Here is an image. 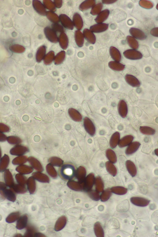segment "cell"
<instances>
[{
  "label": "cell",
  "instance_id": "cell-20",
  "mask_svg": "<svg viewBox=\"0 0 158 237\" xmlns=\"http://www.w3.org/2000/svg\"><path fill=\"white\" fill-rule=\"evenodd\" d=\"M139 130L142 134L148 135H153L155 133L156 131L153 128L148 126H140L139 127Z\"/></svg>",
  "mask_w": 158,
  "mask_h": 237
},
{
  "label": "cell",
  "instance_id": "cell-5",
  "mask_svg": "<svg viewBox=\"0 0 158 237\" xmlns=\"http://www.w3.org/2000/svg\"><path fill=\"white\" fill-rule=\"evenodd\" d=\"M129 32L133 37L139 40H144L147 38V36L145 33L138 28H131L129 30Z\"/></svg>",
  "mask_w": 158,
  "mask_h": 237
},
{
  "label": "cell",
  "instance_id": "cell-6",
  "mask_svg": "<svg viewBox=\"0 0 158 237\" xmlns=\"http://www.w3.org/2000/svg\"><path fill=\"white\" fill-rule=\"evenodd\" d=\"M109 24L106 23H98L91 26L90 31L94 33H100L104 31L108 28Z\"/></svg>",
  "mask_w": 158,
  "mask_h": 237
},
{
  "label": "cell",
  "instance_id": "cell-13",
  "mask_svg": "<svg viewBox=\"0 0 158 237\" xmlns=\"http://www.w3.org/2000/svg\"><path fill=\"white\" fill-rule=\"evenodd\" d=\"M110 14L108 9H105L101 12L95 19V21L98 23H102L108 18Z\"/></svg>",
  "mask_w": 158,
  "mask_h": 237
},
{
  "label": "cell",
  "instance_id": "cell-22",
  "mask_svg": "<svg viewBox=\"0 0 158 237\" xmlns=\"http://www.w3.org/2000/svg\"><path fill=\"white\" fill-rule=\"evenodd\" d=\"M111 194L110 189L108 188L103 190L100 196L101 201L104 202L107 201L111 196Z\"/></svg>",
  "mask_w": 158,
  "mask_h": 237
},
{
  "label": "cell",
  "instance_id": "cell-36",
  "mask_svg": "<svg viewBox=\"0 0 158 237\" xmlns=\"http://www.w3.org/2000/svg\"><path fill=\"white\" fill-rule=\"evenodd\" d=\"M155 154L157 156H158V149L157 148V149H156L155 150Z\"/></svg>",
  "mask_w": 158,
  "mask_h": 237
},
{
  "label": "cell",
  "instance_id": "cell-1",
  "mask_svg": "<svg viewBox=\"0 0 158 237\" xmlns=\"http://www.w3.org/2000/svg\"><path fill=\"white\" fill-rule=\"evenodd\" d=\"M61 177L66 180L72 179L76 174V169L72 165L66 164L63 166L59 170Z\"/></svg>",
  "mask_w": 158,
  "mask_h": 237
},
{
  "label": "cell",
  "instance_id": "cell-19",
  "mask_svg": "<svg viewBox=\"0 0 158 237\" xmlns=\"http://www.w3.org/2000/svg\"><path fill=\"white\" fill-rule=\"evenodd\" d=\"M106 154L109 161L113 164L116 162L117 156L113 150L110 149H107L106 151Z\"/></svg>",
  "mask_w": 158,
  "mask_h": 237
},
{
  "label": "cell",
  "instance_id": "cell-2",
  "mask_svg": "<svg viewBox=\"0 0 158 237\" xmlns=\"http://www.w3.org/2000/svg\"><path fill=\"white\" fill-rule=\"evenodd\" d=\"M123 54L126 58L130 60H139L143 57L140 52L134 49L126 50L123 52Z\"/></svg>",
  "mask_w": 158,
  "mask_h": 237
},
{
  "label": "cell",
  "instance_id": "cell-9",
  "mask_svg": "<svg viewBox=\"0 0 158 237\" xmlns=\"http://www.w3.org/2000/svg\"><path fill=\"white\" fill-rule=\"evenodd\" d=\"M140 145V143L137 141L131 142L126 150V154L129 155L134 153L138 150Z\"/></svg>",
  "mask_w": 158,
  "mask_h": 237
},
{
  "label": "cell",
  "instance_id": "cell-32",
  "mask_svg": "<svg viewBox=\"0 0 158 237\" xmlns=\"http://www.w3.org/2000/svg\"><path fill=\"white\" fill-rule=\"evenodd\" d=\"M10 128L7 125L0 123V131L2 132H7L10 131Z\"/></svg>",
  "mask_w": 158,
  "mask_h": 237
},
{
  "label": "cell",
  "instance_id": "cell-8",
  "mask_svg": "<svg viewBox=\"0 0 158 237\" xmlns=\"http://www.w3.org/2000/svg\"><path fill=\"white\" fill-rule=\"evenodd\" d=\"M125 79L127 82L133 87H139L140 83L139 80L131 74H127Z\"/></svg>",
  "mask_w": 158,
  "mask_h": 237
},
{
  "label": "cell",
  "instance_id": "cell-37",
  "mask_svg": "<svg viewBox=\"0 0 158 237\" xmlns=\"http://www.w3.org/2000/svg\"><path fill=\"white\" fill-rule=\"evenodd\" d=\"M2 157V150L0 147V160Z\"/></svg>",
  "mask_w": 158,
  "mask_h": 237
},
{
  "label": "cell",
  "instance_id": "cell-21",
  "mask_svg": "<svg viewBox=\"0 0 158 237\" xmlns=\"http://www.w3.org/2000/svg\"><path fill=\"white\" fill-rule=\"evenodd\" d=\"M127 39L128 45L132 48L135 50L138 48V43L134 37L129 35L127 36Z\"/></svg>",
  "mask_w": 158,
  "mask_h": 237
},
{
  "label": "cell",
  "instance_id": "cell-28",
  "mask_svg": "<svg viewBox=\"0 0 158 237\" xmlns=\"http://www.w3.org/2000/svg\"><path fill=\"white\" fill-rule=\"evenodd\" d=\"M85 123L89 133L92 135H94L95 132V129L93 123L89 118L86 119Z\"/></svg>",
  "mask_w": 158,
  "mask_h": 237
},
{
  "label": "cell",
  "instance_id": "cell-31",
  "mask_svg": "<svg viewBox=\"0 0 158 237\" xmlns=\"http://www.w3.org/2000/svg\"><path fill=\"white\" fill-rule=\"evenodd\" d=\"M88 35H85L86 38L88 42L91 44H94L96 41V37L92 31L88 29Z\"/></svg>",
  "mask_w": 158,
  "mask_h": 237
},
{
  "label": "cell",
  "instance_id": "cell-12",
  "mask_svg": "<svg viewBox=\"0 0 158 237\" xmlns=\"http://www.w3.org/2000/svg\"><path fill=\"white\" fill-rule=\"evenodd\" d=\"M133 137L130 135H126L119 141L118 145L120 148H123L128 146L132 141Z\"/></svg>",
  "mask_w": 158,
  "mask_h": 237
},
{
  "label": "cell",
  "instance_id": "cell-7",
  "mask_svg": "<svg viewBox=\"0 0 158 237\" xmlns=\"http://www.w3.org/2000/svg\"><path fill=\"white\" fill-rule=\"evenodd\" d=\"M118 110L120 116L123 118H125L128 113V107L126 102L123 100L120 101L118 104Z\"/></svg>",
  "mask_w": 158,
  "mask_h": 237
},
{
  "label": "cell",
  "instance_id": "cell-25",
  "mask_svg": "<svg viewBox=\"0 0 158 237\" xmlns=\"http://www.w3.org/2000/svg\"><path fill=\"white\" fill-rule=\"evenodd\" d=\"M95 233L97 237H104V232L103 229L100 223L97 222L95 225Z\"/></svg>",
  "mask_w": 158,
  "mask_h": 237
},
{
  "label": "cell",
  "instance_id": "cell-3",
  "mask_svg": "<svg viewBox=\"0 0 158 237\" xmlns=\"http://www.w3.org/2000/svg\"><path fill=\"white\" fill-rule=\"evenodd\" d=\"M28 151L27 148L20 144L15 145L10 151V153L12 155L20 156L23 155Z\"/></svg>",
  "mask_w": 158,
  "mask_h": 237
},
{
  "label": "cell",
  "instance_id": "cell-17",
  "mask_svg": "<svg viewBox=\"0 0 158 237\" xmlns=\"http://www.w3.org/2000/svg\"><path fill=\"white\" fill-rule=\"evenodd\" d=\"M105 166L108 173L112 176H115L117 173V170L113 164L109 161L106 162Z\"/></svg>",
  "mask_w": 158,
  "mask_h": 237
},
{
  "label": "cell",
  "instance_id": "cell-34",
  "mask_svg": "<svg viewBox=\"0 0 158 237\" xmlns=\"http://www.w3.org/2000/svg\"><path fill=\"white\" fill-rule=\"evenodd\" d=\"M7 137L3 132L0 131V142H4L6 140Z\"/></svg>",
  "mask_w": 158,
  "mask_h": 237
},
{
  "label": "cell",
  "instance_id": "cell-16",
  "mask_svg": "<svg viewBox=\"0 0 158 237\" xmlns=\"http://www.w3.org/2000/svg\"><path fill=\"white\" fill-rule=\"evenodd\" d=\"M108 66L111 69L117 71H122L124 69L125 65L116 61H111L108 63Z\"/></svg>",
  "mask_w": 158,
  "mask_h": 237
},
{
  "label": "cell",
  "instance_id": "cell-15",
  "mask_svg": "<svg viewBox=\"0 0 158 237\" xmlns=\"http://www.w3.org/2000/svg\"><path fill=\"white\" fill-rule=\"evenodd\" d=\"M10 159L9 156L5 154L0 160V171H3L8 167Z\"/></svg>",
  "mask_w": 158,
  "mask_h": 237
},
{
  "label": "cell",
  "instance_id": "cell-26",
  "mask_svg": "<svg viewBox=\"0 0 158 237\" xmlns=\"http://www.w3.org/2000/svg\"><path fill=\"white\" fill-rule=\"evenodd\" d=\"M27 160L26 156L23 155L18 156L13 160L12 163L15 165H21L25 162Z\"/></svg>",
  "mask_w": 158,
  "mask_h": 237
},
{
  "label": "cell",
  "instance_id": "cell-11",
  "mask_svg": "<svg viewBox=\"0 0 158 237\" xmlns=\"http://www.w3.org/2000/svg\"><path fill=\"white\" fill-rule=\"evenodd\" d=\"M126 166L129 173L133 177L137 174V169L134 164L131 160H128L126 162Z\"/></svg>",
  "mask_w": 158,
  "mask_h": 237
},
{
  "label": "cell",
  "instance_id": "cell-27",
  "mask_svg": "<svg viewBox=\"0 0 158 237\" xmlns=\"http://www.w3.org/2000/svg\"><path fill=\"white\" fill-rule=\"evenodd\" d=\"M10 49L11 51L17 53H22L25 50V48L23 46L19 44L12 45L10 47Z\"/></svg>",
  "mask_w": 158,
  "mask_h": 237
},
{
  "label": "cell",
  "instance_id": "cell-35",
  "mask_svg": "<svg viewBox=\"0 0 158 237\" xmlns=\"http://www.w3.org/2000/svg\"><path fill=\"white\" fill-rule=\"evenodd\" d=\"M116 0H103L102 1V2L105 4H110L114 3L116 2Z\"/></svg>",
  "mask_w": 158,
  "mask_h": 237
},
{
  "label": "cell",
  "instance_id": "cell-23",
  "mask_svg": "<svg viewBox=\"0 0 158 237\" xmlns=\"http://www.w3.org/2000/svg\"><path fill=\"white\" fill-rule=\"evenodd\" d=\"M6 140L9 143L15 145L20 144L22 142L21 139L19 137L15 136L7 137Z\"/></svg>",
  "mask_w": 158,
  "mask_h": 237
},
{
  "label": "cell",
  "instance_id": "cell-33",
  "mask_svg": "<svg viewBox=\"0 0 158 237\" xmlns=\"http://www.w3.org/2000/svg\"><path fill=\"white\" fill-rule=\"evenodd\" d=\"M158 28L157 27L152 29L150 31L151 34L154 36L157 37L158 36Z\"/></svg>",
  "mask_w": 158,
  "mask_h": 237
},
{
  "label": "cell",
  "instance_id": "cell-18",
  "mask_svg": "<svg viewBox=\"0 0 158 237\" xmlns=\"http://www.w3.org/2000/svg\"><path fill=\"white\" fill-rule=\"evenodd\" d=\"M112 193L118 195H123L127 192V189L122 186H114L110 189Z\"/></svg>",
  "mask_w": 158,
  "mask_h": 237
},
{
  "label": "cell",
  "instance_id": "cell-10",
  "mask_svg": "<svg viewBox=\"0 0 158 237\" xmlns=\"http://www.w3.org/2000/svg\"><path fill=\"white\" fill-rule=\"evenodd\" d=\"M110 53L111 57L115 61L119 62L121 59V55L119 51L116 48L111 46L110 48Z\"/></svg>",
  "mask_w": 158,
  "mask_h": 237
},
{
  "label": "cell",
  "instance_id": "cell-4",
  "mask_svg": "<svg viewBox=\"0 0 158 237\" xmlns=\"http://www.w3.org/2000/svg\"><path fill=\"white\" fill-rule=\"evenodd\" d=\"M130 201L133 204L140 207L147 206L150 202V201L147 198L138 197H131Z\"/></svg>",
  "mask_w": 158,
  "mask_h": 237
},
{
  "label": "cell",
  "instance_id": "cell-14",
  "mask_svg": "<svg viewBox=\"0 0 158 237\" xmlns=\"http://www.w3.org/2000/svg\"><path fill=\"white\" fill-rule=\"evenodd\" d=\"M120 135L118 132H114L112 135L110 140V145L112 148H115L118 144Z\"/></svg>",
  "mask_w": 158,
  "mask_h": 237
},
{
  "label": "cell",
  "instance_id": "cell-29",
  "mask_svg": "<svg viewBox=\"0 0 158 237\" xmlns=\"http://www.w3.org/2000/svg\"><path fill=\"white\" fill-rule=\"evenodd\" d=\"M103 5L101 3H99L93 6L91 10V13L93 15L98 14L102 8Z\"/></svg>",
  "mask_w": 158,
  "mask_h": 237
},
{
  "label": "cell",
  "instance_id": "cell-24",
  "mask_svg": "<svg viewBox=\"0 0 158 237\" xmlns=\"http://www.w3.org/2000/svg\"><path fill=\"white\" fill-rule=\"evenodd\" d=\"M96 189L98 192H102L104 190V185L103 182L99 177H97L96 179Z\"/></svg>",
  "mask_w": 158,
  "mask_h": 237
},
{
  "label": "cell",
  "instance_id": "cell-30",
  "mask_svg": "<svg viewBox=\"0 0 158 237\" xmlns=\"http://www.w3.org/2000/svg\"><path fill=\"white\" fill-rule=\"evenodd\" d=\"M139 4L141 6L146 9H151L153 6V5L152 2L147 0L140 1Z\"/></svg>",
  "mask_w": 158,
  "mask_h": 237
}]
</instances>
